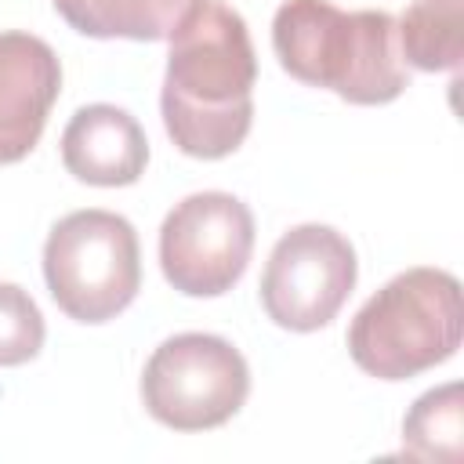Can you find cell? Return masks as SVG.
Here are the masks:
<instances>
[{
	"instance_id": "obj_12",
	"label": "cell",
	"mask_w": 464,
	"mask_h": 464,
	"mask_svg": "<svg viewBox=\"0 0 464 464\" xmlns=\"http://www.w3.org/2000/svg\"><path fill=\"white\" fill-rule=\"evenodd\" d=\"M402 450L413 460L457 464L464 457V399L460 384H439L424 392L402 417Z\"/></svg>"
},
{
	"instance_id": "obj_10",
	"label": "cell",
	"mask_w": 464,
	"mask_h": 464,
	"mask_svg": "<svg viewBox=\"0 0 464 464\" xmlns=\"http://www.w3.org/2000/svg\"><path fill=\"white\" fill-rule=\"evenodd\" d=\"M54 11L94 40H167L192 0H51Z\"/></svg>"
},
{
	"instance_id": "obj_11",
	"label": "cell",
	"mask_w": 464,
	"mask_h": 464,
	"mask_svg": "<svg viewBox=\"0 0 464 464\" xmlns=\"http://www.w3.org/2000/svg\"><path fill=\"white\" fill-rule=\"evenodd\" d=\"M460 25H464V0H413L395 22L402 62H410L420 72L457 69L464 58Z\"/></svg>"
},
{
	"instance_id": "obj_6",
	"label": "cell",
	"mask_w": 464,
	"mask_h": 464,
	"mask_svg": "<svg viewBox=\"0 0 464 464\" xmlns=\"http://www.w3.org/2000/svg\"><path fill=\"white\" fill-rule=\"evenodd\" d=\"M254 214L232 192H192L160 225V268L185 297H221L246 272Z\"/></svg>"
},
{
	"instance_id": "obj_8",
	"label": "cell",
	"mask_w": 464,
	"mask_h": 464,
	"mask_svg": "<svg viewBox=\"0 0 464 464\" xmlns=\"http://www.w3.org/2000/svg\"><path fill=\"white\" fill-rule=\"evenodd\" d=\"M62 91V62L54 47L33 33H0V163L33 152Z\"/></svg>"
},
{
	"instance_id": "obj_9",
	"label": "cell",
	"mask_w": 464,
	"mask_h": 464,
	"mask_svg": "<svg viewBox=\"0 0 464 464\" xmlns=\"http://www.w3.org/2000/svg\"><path fill=\"white\" fill-rule=\"evenodd\" d=\"M62 163L76 181L120 188L134 185L149 163L141 123L116 105H83L62 130Z\"/></svg>"
},
{
	"instance_id": "obj_1",
	"label": "cell",
	"mask_w": 464,
	"mask_h": 464,
	"mask_svg": "<svg viewBox=\"0 0 464 464\" xmlns=\"http://www.w3.org/2000/svg\"><path fill=\"white\" fill-rule=\"evenodd\" d=\"M163 76V127L196 160H221L254 123L257 58L239 11L225 0H192L174 25Z\"/></svg>"
},
{
	"instance_id": "obj_4",
	"label": "cell",
	"mask_w": 464,
	"mask_h": 464,
	"mask_svg": "<svg viewBox=\"0 0 464 464\" xmlns=\"http://www.w3.org/2000/svg\"><path fill=\"white\" fill-rule=\"evenodd\" d=\"M44 279L54 304L76 323L116 319L141 290L138 232L112 210H72L44 243Z\"/></svg>"
},
{
	"instance_id": "obj_2",
	"label": "cell",
	"mask_w": 464,
	"mask_h": 464,
	"mask_svg": "<svg viewBox=\"0 0 464 464\" xmlns=\"http://www.w3.org/2000/svg\"><path fill=\"white\" fill-rule=\"evenodd\" d=\"M279 65L352 105H388L406 91L399 29L388 11H341L330 0H283L272 18Z\"/></svg>"
},
{
	"instance_id": "obj_7",
	"label": "cell",
	"mask_w": 464,
	"mask_h": 464,
	"mask_svg": "<svg viewBox=\"0 0 464 464\" xmlns=\"http://www.w3.org/2000/svg\"><path fill=\"white\" fill-rule=\"evenodd\" d=\"M359 276L355 246L330 225H297L279 236L261 272V308L294 334L326 326Z\"/></svg>"
},
{
	"instance_id": "obj_13",
	"label": "cell",
	"mask_w": 464,
	"mask_h": 464,
	"mask_svg": "<svg viewBox=\"0 0 464 464\" xmlns=\"http://www.w3.org/2000/svg\"><path fill=\"white\" fill-rule=\"evenodd\" d=\"M44 315L29 290L0 283V366H22L44 348Z\"/></svg>"
},
{
	"instance_id": "obj_5",
	"label": "cell",
	"mask_w": 464,
	"mask_h": 464,
	"mask_svg": "<svg viewBox=\"0 0 464 464\" xmlns=\"http://www.w3.org/2000/svg\"><path fill=\"white\" fill-rule=\"evenodd\" d=\"M250 392L243 352L218 334H174L141 370L145 410L174 431H207L239 413Z\"/></svg>"
},
{
	"instance_id": "obj_3",
	"label": "cell",
	"mask_w": 464,
	"mask_h": 464,
	"mask_svg": "<svg viewBox=\"0 0 464 464\" xmlns=\"http://www.w3.org/2000/svg\"><path fill=\"white\" fill-rule=\"evenodd\" d=\"M464 337L460 283L446 268H406L388 279L352 319L348 352L377 381L417 377L450 355Z\"/></svg>"
}]
</instances>
